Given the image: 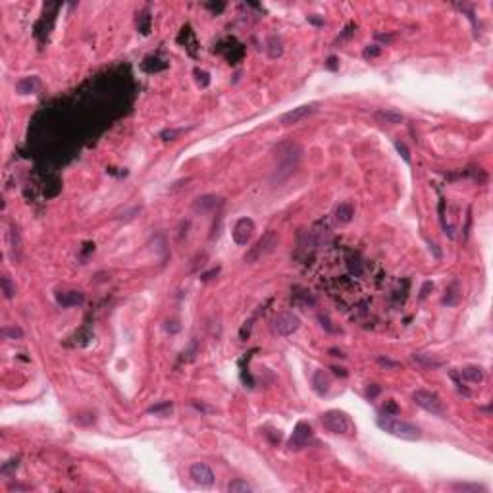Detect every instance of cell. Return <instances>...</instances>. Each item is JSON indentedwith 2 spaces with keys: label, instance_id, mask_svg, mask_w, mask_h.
<instances>
[{
  "label": "cell",
  "instance_id": "6da1fadb",
  "mask_svg": "<svg viewBox=\"0 0 493 493\" xmlns=\"http://www.w3.org/2000/svg\"><path fill=\"white\" fill-rule=\"evenodd\" d=\"M378 426L385 430L387 433H391L395 437H401V439H407V441H418L422 437V430L418 426L405 422V420L393 418V416H385V418L378 420Z\"/></svg>",
  "mask_w": 493,
  "mask_h": 493
},
{
  "label": "cell",
  "instance_id": "7a4b0ae2",
  "mask_svg": "<svg viewBox=\"0 0 493 493\" xmlns=\"http://www.w3.org/2000/svg\"><path fill=\"white\" fill-rule=\"evenodd\" d=\"M301 154H303V150L295 143H287V145H282L278 148V154H276V158H278V168H276L278 179H284L295 170L299 160H301Z\"/></svg>",
  "mask_w": 493,
  "mask_h": 493
},
{
  "label": "cell",
  "instance_id": "3957f363",
  "mask_svg": "<svg viewBox=\"0 0 493 493\" xmlns=\"http://www.w3.org/2000/svg\"><path fill=\"white\" fill-rule=\"evenodd\" d=\"M278 243H280V235H278V231H274V229L266 231V233L257 241V245L253 246V249L245 255V260L255 262V260H260V259H264V257H268L270 253L276 251Z\"/></svg>",
  "mask_w": 493,
  "mask_h": 493
},
{
  "label": "cell",
  "instance_id": "277c9868",
  "mask_svg": "<svg viewBox=\"0 0 493 493\" xmlns=\"http://www.w3.org/2000/svg\"><path fill=\"white\" fill-rule=\"evenodd\" d=\"M322 426L332 433H347L351 430V422L343 412L339 410H328L322 414Z\"/></svg>",
  "mask_w": 493,
  "mask_h": 493
},
{
  "label": "cell",
  "instance_id": "5b68a950",
  "mask_svg": "<svg viewBox=\"0 0 493 493\" xmlns=\"http://www.w3.org/2000/svg\"><path fill=\"white\" fill-rule=\"evenodd\" d=\"M412 401L418 405V407L426 408L428 412L431 414H443V405H441V401H439V397L435 393H430V391H414L412 393Z\"/></svg>",
  "mask_w": 493,
  "mask_h": 493
},
{
  "label": "cell",
  "instance_id": "8992f818",
  "mask_svg": "<svg viewBox=\"0 0 493 493\" xmlns=\"http://www.w3.org/2000/svg\"><path fill=\"white\" fill-rule=\"evenodd\" d=\"M318 106H320L318 102H310V104L297 106V108H293L291 112L284 114V116H282V120H280V123H282V125H295V123L303 122V120L308 118V116H312L314 112L318 110Z\"/></svg>",
  "mask_w": 493,
  "mask_h": 493
},
{
  "label": "cell",
  "instance_id": "52a82bcc",
  "mask_svg": "<svg viewBox=\"0 0 493 493\" xmlns=\"http://www.w3.org/2000/svg\"><path fill=\"white\" fill-rule=\"evenodd\" d=\"M301 326V320L297 318L293 312H280L274 320V328L280 335H291L293 332L299 330Z\"/></svg>",
  "mask_w": 493,
  "mask_h": 493
},
{
  "label": "cell",
  "instance_id": "ba28073f",
  "mask_svg": "<svg viewBox=\"0 0 493 493\" xmlns=\"http://www.w3.org/2000/svg\"><path fill=\"white\" fill-rule=\"evenodd\" d=\"M310 439H312V428L305 422H301V424H297L295 431L289 439V447L291 449H303Z\"/></svg>",
  "mask_w": 493,
  "mask_h": 493
},
{
  "label": "cell",
  "instance_id": "9c48e42d",
  "mask_svg": "<svg viewBox=\"0 0 493 493\" xmlns=\"http://www.w3.org/2000/svg\"><path fill=\"white\" fill-rule=\"evenodd\" d=\"M255 231V223L253 220H249V218H241L239 222L235 223L233 227V239L237 245H246L249 243V239H251V235Z\"/></svg>",
  "mask_w": 493,
  "mask_h": 493
},
{
  "label": "cell",
  "instance_id": "30bf717a",
  "mask_svg": "<svg viewBox=\"0 0 493 493\" xmlns=\"http://www.w3.org/2000/svg\"><path fill=\"white\" fill-rule=\"evenodd\" d=\"M191 478L200 485H212L214 483V472L204 462H195L191 466Z\"/></svg>",
  "mask_w": 493,
  "mask_h": 493
},
{
  "label": "cell",
  "instance_id": "8fae6325",
  "mask_svg": "<svg viewBox=\"0 0 493 493\" xmlns=\"http://www.w3.org/2000/svg\"><path fill=\"white\" fill-rule=\"evenodd\" d=\"M376 120H380L382 123H389V125H397V123L405 122V116L401 112L391 110V108H382V110L376 112Z\"/></svg>",
  "mask_w": 493,
  "mask_h": 493
},
{
  "label": "cell",
  "instance_id": "7c38bea8",
  "mask_svg": "<svg viewBox=\"0 0 493 493\" xmlns=\"http://www.w3.org/2000/svg\"><path fill=\"white\" fill-rule=\"evenodd\" d=\"M218 200H220V198L214 197V195L198 197L197 202H195V210H198V212H208V210H212L216 204H218Z\"/></svg>",
  "mask_w": 493,
  "mask_h": 493
},
{
  "label": "cell",
  "instance_id": "4fadbf2b",
  "mask_svg": "<svg viewBox=\"0 0 493 493\" xmlns=\"http://www.w3.org/2000/svg\"><path fill=\"white\" fill-rule=\"evenodd\" d=\"M353 214H355V208L349 204V202H341L337 210H335V218L339 220V222H349L351 218H353Z\"/></svg>",
  "mask_w": 493,
  "mask_h": 493
},
{
  "label": "cell",
  "instance_id": "5bb4252c",
  "mask_svg": "<svg viewBox=\"0 0 493 493\" xmlns=\"http://www.w3.org/2000/svg\"><path fill=\"white\" fill-rule=\"evenodd\" d=\"M462 376L470 380V382H481L483 380V372L481 368H476V366H468V368L462 370Z\"/></svg>",
  "mask_w": 493,
  "mask_h": 493
},
{
  "label": "cell",
  "instance_id": "9a60e30c",
  "mask_svg": "<svg viewBox=\"0 0 493 493\" xmlns=\"http://www.w3.org/2000/svg\"><path fill=\"white\" fill-rule=\"evenodd\" d=\"M251 489H253V487L243 480H233L229 485H227V491L229 493H249Z\"/></svg>",
  "mask_w": 493,
  "mask_h": 493
},
{
  "label": "cell",
  "instance_id": "2e32d148",
  "mask_svg": "<svg viewBox=\"0 0 493 493\" xmlns=\"http://www.w3.org/2000/svg\"><path fill=\"white\" fill-rule=\"evenodd\" d=\"M0 284H2V291H4L6 299H12V297L16 295V285L10 282V278H8V276H2Z\"/></svg>",
  "mask_w": 493,
  "mask_h": 493
},
{
  "label": "cell",
  "instance_id": "e0dca14e",
  "mask_svg": "<svg viewBox=\"0 0 493 493\" xmlns=\"http://www.w3.org/2000/svg\"><path fill=\"white\" fill-rule=\"evenodd\" d=\"M0 335L4 337V339H22L24 337V332L20 330V328H4Z\"/></svg>",
  "mask_w": 493,
  "mask_h": 493
},
{
  "label": "cell",
  "instance_id": "ac0fdd59",
  "mask_svg": "<svg viewBox=\"0 0 493 493\" xmlns=\"http://www.w3.org/2000/svg\"><path fill=\"white\" fill-rule=\"evenodd\" d=\"M170 410H172V403H168V401H166V403H162V405H154V407L148 408V412H150V414H160V416H164V414H166V412H170Z\"/></svg>",
  "mask_w": 493,
  "mask_h": 493
},
{
  "label": "cell",
  "instance_id": "d6986e66",
  "mask_svg": "<svg viewBox=\"0 0 493 493\" xmlns=\"http://www.w3.org/2000/svg\"><path fill=\"white\" fill-rule=\"evenodd\" d=\"M81 301H83V295H81V293L70 291V301H68V299H62L60 303L62 305H66V307H70V305H77V303H81Z\"/></svg>",
  "mask_w": 493,
  "mask_h": 493
},
{
  "label": "cell",
  "instance_id": "ffe728a7",
  "mask_svg": "<svg viewBox=\"0 0 493 493\" xmlns=\"http://www.w3.org/2000/svg\"><path fill=\"white\" fill-rule=\"evenodd\" d=\"M395 147H397V150H399V152L403 154V158H405V160L410 162V154H408V150H407V147H405V143H399V141H397V143H395Z\"/></svg>",
  "mask_w": 493,
  "mask_h": 493
},
{
  "label": "cell",
  "instance_id": "44dd1931",
  "mask_svg": "<svg viewBox=\"0 0 493 493\" xmlns=\"http://www.w3.org/2000/svg\"><path fill=\"white\" fill-rule=\"evenodd\" d=\"M175 135H179V131H175V129H168V131H162V139H166V141H168V137H170V139H173V137H175Z\"/></svg>",
  "mask_w": 493,
  "mask_h": 493
},
{
  "label": "cell",
  "instance_id": "7402d4cb",
  "mask_svg": "<svg viewBox=\"0 0 493 493\" xmlns=\"http://www.w3.org/2000/svg\"><path fill=\"white\" fill-rule=\"evenodd\" d=\"M378 54H380V49H376V47H374V49L364 50V56H366V58H368V56H378Z\"/></svg>",
  "mask_w": 493,
  "mask_h": 493
},
{
  "label": "cell",
  "instance_id": "603a6c76",
  "mask_svg": "<svg viewBox=\"0 0 493 493\" xmlns=\"http://www.w3.org/2000/svg\"><path fill=\"white\" fill-rule=\"evenodd\" d=\"M335 62H337L335 58H330V60H328V68H330V70H335Z\"/></svg>",
  "mask_w": 493,
  "mask_h": 493
}]
</instances>
